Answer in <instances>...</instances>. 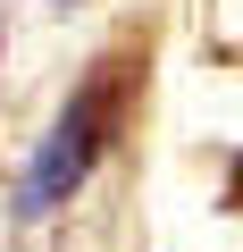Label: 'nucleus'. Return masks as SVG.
<instances>
[{"label": "nucleus", "instance_id": "nucleus-1", "mask_svg": "<svg viewBox=\"0 0 243 252\" xmlns=\"http://www.w3.org/2000/svg\"><path fill=\"white\" fill-rule=\"evenodd\" d=\"M117 118H126V67H92L67 101H59V118L42 126V143H34V160H26V177H17V219H51V210H67L84 185H92V168L109 160V143H117Z\"/></svg>", "mask_w": 243, "mask_h": 252}, {"label": "nucleus", "instance_id": "nucleus-2", "mask_svg": "<svg viewBox=\"0 0 243 252\" xmlns=\"http://www.w3.org/2000/svg\"><path fill=\"white\" fill-rule=\"evenodd\" d=\"M59 9H76V0H59Z\"/></svg>", "mask_w": 243, "mask_h": 252}]
</instances>
